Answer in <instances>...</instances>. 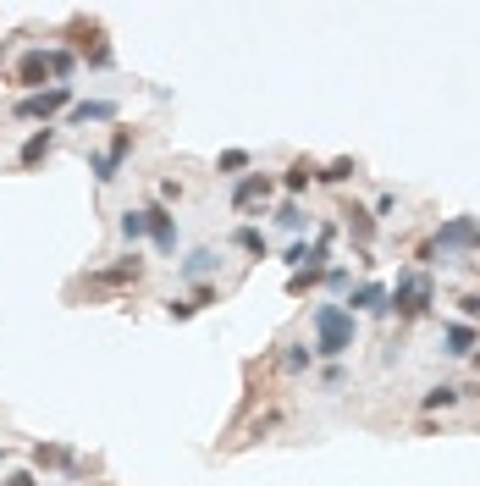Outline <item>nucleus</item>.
I'll list each match as a JSON object with an SVG mask.
<instances>
[{"label":"nucleus","instance_id":"f257e3e1","mask_svg":"<svg viewBox=\"0 0 480 486\" xmlns=\"http://www.w3.org/2000/svg\"><path fill=\"white\" fill-rule=\"evenodd\" d=\"M354 337H359L354 310H342V304H320V310H315V354L342 360V354L354 348Z\"/></svg>","mask_w":480,"mask_h":486},{"label":"nucleus","instance_id":"f03ea898","mask_svg":"<svg viewBox=\"0 0 480 486\" xmlns=\"http://www.w3.org/2000/svg\"><path fill=\"white\" fill-rule=\"evenodd\" d=\"M431 299H436L431 277H425V271H403L398 287L387 294V310H398L403 320H414V315H425V310H431Z\"/></svg>","mask_w":480,"mask_h":486},{"label":"nucleus","instance_id":"7ed1b4c3","mask_svg":"<svg viewBox=\"0 0 480 486\" xmlns=\"http://www.w3.org/2000/svg\"><path fill=\"white\" fill-rule=\"evenodd\" d=\"M67 39L83 50V61H88V67L94 72H105L111 67V61H116V50H111V39L100 34V22H88V17H78V22H67Z\"/></svg>","mask_w":480,"mask_h":486},{"label":"nucleus","instance_id":"20e7f679","mask_svg":"<svg viewBox=\"0 0 480 486\" xmlns=\"http://www.w3.org/2000/svg\"><path fill=\"white\" fill-rule=\"evenodd\" d=\"M55 111H72V83H55V89H39V94H22V100H17L22 122H45L50 127Z\"/></svg>","mask_w":480,"mask_h":486},{"label":"nucleus","instance_id":"39448f33","mask_svg":"<svg viewBox=\"0 0 480 486\" xmlns=\"http://www.w3.org/2000/svg\"><path fill=\"white\" fill-rule=\"evenodd\" d=\"M127 149H133V127H116V133H111V149L88 155V172H94V183H100V188L122 177V160H127Z\"/></svg>","mask_w":480,"mask_h":486},{"label":"nucleus","instance_id":"423d86ee","mask_svg":"<svg viewBox=\"0 0 480 486\" xmlns=\"http://www.w3.org/2000/svg\"><path fill=\"white\" fill-rule=\"evenodd\" d=\"M431 243H436L442 260H447L453 249H480V221H475V216H453V221H442V233H436Z\"/></svg>","mask_w":480,"mask_h":486},{"label":"nucleus","instance_id":"0eeeda50","mask_svg":"<svg viewBox=\"0 0 480 486\" xmlns=\"http://www.w3.org/2000/svg\"><path fill=\"white\" fill-rule=\"evenodd\" d=\"M45 78H50V55H45V50H22V55L12 61V83H17V89L39 94V89H45Z\"/></svg>","mask_w":480,"mask_h":486},{"label":"nucleus","instance_id":"6e6552de","mask_svg":"<svg viewBox=\"0 0 480 486\" xmlns=\"http://www.w3.org/2000/svg\"><path fill=\"white\" fill-rule=\"evenodd\" d=\"M50 155H55V127H34V133H28V144L17 149V160H22L28 172H34V166H45Z\"/></svg>","mask_w":480,"mask_h":486},{"label":"nucleus","instance_id":"1a4fd4ad","mask_svg":"<svg viewBox=\"0 0 480 486\" xmlns=\"http://www.w3.org/2000/svg\"><path fill=\"white\" fill-rule=\"evenodd\" d=\"M149 238L160 254H177V216L166 205H149Z\"/></svg>","mask_w":480,"mask_h":486},{"label":"nucleus","instance_id":"9d476101","mask_svg":"<svg viewBox=\"0 0 480 486\" xmlns=\"http://www.w3.org/2000/svg\"><path fill=\"white\" fill-rule=\"evenodd\" d=\"M342 216H348V233H354V243H359V266H375V260H370V238H375V210H359V205H354V210H342Z\"/></svg>","mask_w":480,"mask_h":486},{"label":"nucleus","instance_id":"9b49d317","mask_svg":"<svg viewBox=\"0 0 480 486\" xmlns=\"http://www.w3.org/2000/svg\"><path fill=\"white\" fill-rule=\"evenodd\" d=\"M271 177L265 172H248V177H238V188H232V205L238 210H248V205H260V200H271Z\"/></svg>","mask_w":480,"mask_h":486},{"label":"nucleus","instance_id":"f8f14e48","mask_svg":"<svg viewBox=\"0 0 480 486\" xmlns=\"http://www.w3.org/2000/svg\"><path fill=\"white\" fill-rule=\"evenodd\" d=\"M480 348V332L469 327V320H453V327L442 332V354H453V360H464V354Z\"/></svg>","mask_w":480,"mask_h":486},{"label":"nucleus","instance_id":"ddd939ff","mask_svg":"<svg viewBox=\"0 0 480 486\" xmlns=\"http://www.w3.org/2000/svg\"><path fill=\"white\" fill-rule=\"evenodd\" d=\"M144 277V260L139 254H127V260H116V266H105L100 277H94V287H127V282H139Z\"/></svg>","mask_w":480,"mask_h":486},{"label":"nucleus","instance_id":"4468645a","mask_svg":"<svg viewBox=\"0 0 480 486\" xmlns=\"http://www.w3.org/2000/svg\"><path fill=\"white\" fill-rule=\"evenodd\" d=\"M67 122H72V127H88V122H116V106H111V100H72Z\"/></svg>","mask_w":480,"mask_h":486},{"label":"nucleus","instance_id":"2eb2a0df","mask_svg":"<svg viewBox=\"0 0 480 486\" xmlns=\"http://www.w3.org/2000/svg\"><path fill=\"white\" fill-rule=\"evenodd\" d=\"M177 271L194 277V282H205L210 271H221V254H215V249H194V254H182V260H177Z\"/></svg>","mask_w":480,"mask_h":486},{"label":"nucleus","instance_id":"dca6fc26","mask_svg":"<svg viewBox=\"0 0 480 486\" xmlns=\"http://www.w3.org/2000/svg\"><path fill=\"white\" fill-rule=\"evenodd\" d=\"M348 304H354V315H359V310H375V315H381V310H387V287H381V282H359Z\"/></svg>","mask_w":480,"mask_h":486},{"label":"nucleus","instance_id":"f3484780","mask_svg":"<svg viewBox=\"0 0 480 486\" xmlns=\"http://www.w3.org/2000/svg\"><path fill=\"white\" fill-rule=\"evenodd\" d=\"M116 233H122L127 243L149 238V210H122V216H116Z\"/></svg>","mask_w":480,"mask_h":486},{"label":"nucleus","instance_id":"a211bd4d","mask_svg":"<svg viewBox=\"0 0 480 486\" xmlns=\"http://www.w3.org/2000/svg\"><path fill=\"white\" fill-rule=\"evenodd\" d=\"M232 243H238L243 254H254V260H265V233H260V226H238Z\"/></svg>","mask_w":480,"mask_h":486},{"label":"nucleus","instance_id":"6ab92c4d","mask_svg":"<svg viewBox=\"0 0 480 486\" xmlns=\"http://www.w3.org/2000/svg\"><path fill=\"white\" fill-rule=\"evenodd\" d=\"M315 282H326V271H315V266H304V271H293V277H287V294H293V299H304L309 294V287Z\"/></svg>","mask_w":480,"mask_h":486},{"label":"nucleus","instance_id":"aec40b11","mask_svg":"<svg viewBox=\"0 0 480 486\" xmlns=\"http://www.w3.org/2000/svg\"><path fill=\"white\" fill-rule=\"evenodd\" d=\"M309 177H315L309 160H293V166H287V177H282V188H287V193H304V188H309Z\"/></svg>","mask_w":480,"mask_h":486},{"label":"nucleus","instance_id":"412c9836","mask_svg":"<svg viewBox=\"0 0 480 486\" xmlns=\"http://www.w3.org/2000/svg\"><path fill=\"white\" fill-rule=\"evenodd\" d=\"M215 172H227V177H248V149H221V160H215Z\"/></svg>","mask_w":480,"mask_h":486},{"label":"nucleus","instance_id":"4be33fe9","mask_svg":"<svg viewBox=\"0 0 480 486\" xmlns=\"http://www.w3.org/2000/svg\"><path fill=\"white\" fill-rule=\"evenodd\" d=\"M276 226H282V233H304V226H309V216H304L293 200H287V205L276 210Z\"/></svg>","mask_w":480,"mask_h":486},{"label":"nucleus","instance_id":"5701e85b","mask_svg":"<svg viewBox=\"0 0 480 486\" xmlns=\"http://www.w3.org/2000/svg\"><path fill=\"white\" fill-rule=\"evenodd\" d=\"M464 393H459V387L453 381H442V387H431V393H425V409H453Z\"/></svg>","mask_w":480,"mask_h":486},{"label":"nucleus","instance_id":"b1692460","mask_svg":"<svg viewBox=\"0 0 480 486\" xmlns=\"http://www.w3.org/2000/svg\"><path fill=\"white\" fill-rule=\"evenodd\" d=\"M34 465H39V470H50V465H72V453L55 448V442H39V448H34Z\"/></svg>","mask_w":480,"mask_h":486},{"label":"nucleus","instance_id":"393cba45","mask_svg":"<svg viewBox=\"0 0 480 486\" xmlns=\"http://www.w3.org/2000/svg\"><path fill=\"white\" fill-rule=\"evenodd\" d=\"M282 371H293V376H299V371H309V348H304V343H287V354H282Z\"/></svg>","mask_w":480,"mask_h":486},{"label":"nucleus","instance_id":"a878e982","mask_svg":"<svg viewBox=\"0 0 480 486\" xmlns=\"http://www.w3.org/2000/svg\"><path fill=\"white\" fill-rule=\"evenodd\" d=\"M354 172H359L354 160H332V166H326V172H315V177H320V183H348Z\"/></svg>","mask_w":480,"mask_h":486},{"label":"nucleus","instance_id":"bb28decb","mask_svg":"<svg viewBox=\"0 0 480 486\" xmlns=\"http://www.w3.org/2000/svg\"><path fill=\"white\" fill-rule=\"evenodd\" d=\"M50 55V78H67L72 72V50H45Z\"/></svg>","mask_w":480,"mask_h":486},{"label":"nucleus","instance_id":"cd10ccee","mask_svg":"<svg viewBox=\"0 0 480 486\" xmlns=\"http://www.w3.org/2000/svg\"><path fill=\"white\" fill-rule=\"evenodd\" d=\"M215 299H221L215 287H210V282H199V287H194V299H188V304H194V310H205V304H215Z\"/></svg>","mask_w":480,"mask_h":486},{"label":"nucleus","instance_id":"c85d7f7f","mask_svg":"<svg viewBox=\"0 0 480 486\" xmlns=\"http://www.w3.org/2000/svg\"><path fill=\"white\" fill-rule=\"evenodd\" d=\"M0 486H39V475H34V470H12L6 481H0Z\"/></svg>","mask_w":480,"mask_h":486},{"label":"nucleus","instance_id":"c756f323","mask_svg":"<svg viewBox=\"0 0 480 486\" xmlns=\"http://www.w3.org/2000/svg\"><path fill=\"white\" fill-rule=\"evenodd\" d=\"M320 381H326V387H332V393H337V387H342L348 376H342V365H326V371H320Z\"/></svg>","mask_w":480,"mask_h":486},{"label":"nucleus","instance_id":"7c9ffc66","mask_svg":"<svg viewBox=\"0 0 480 486\" xmlns=\"http://www.w3.org/2000/svg\"><path fill=\"white\" fill-rule=\"evenodd\" d=\"M326 287H337V294H342V287H348V271H342V266H326Z\"/></svg>","mask_w":480,"mask_h":486},{"label":"nucleus","instance_id":"2f4dec72","mask_svg":"<svg viewBox=\"0 0 480 486\" xmlns=\"http://www.w3.org/2000/svg\"><path fill=\"white\" fill-rule=\"evenodd\" d=\"M166 315H172V320H188V315H194V304H182V299H172V304H166Z\"/></svg>","mask_w":480,"mask_h":486},{"label":"nucleus","instance_id":"473e14b6","mask_svg":"<svg viewBox=\"0 0 480 486\" xmlns=\"http://www.w3.org/2000/svg\"><path fill=\"white\" fill-rule=\"evenodd\" d=\"M464 315H469V320H480V294H469V299H464Z\"/></svg>","mask_w":480,"mask_h":486},{"label":"nucleus","instance_id":"72a5a7b5","mask_svg":"<svg viewBox=\"0 0 480 486\" xmlns=\"http://www.w3.org/2000/svg\"><path fill=\"white\" fill-rule=\"evenodd\" d=\"M94 486H111V481H94Z\"/></svg>","mask_w":480,"mask_h":486},{"label":"nucleus","instance_id":"f704fd0d","mask_svg":"<svg viewBox=\"0 0 480 486\" xmlns=\"http://www.w3.org/2000/svg\"><path fill=\"white\" fill-rule=\"evenodd\" d=\"M0 459H6V448H0Z\"/></svg>","mask_w":480,"mask_h":486}]
</instances>
